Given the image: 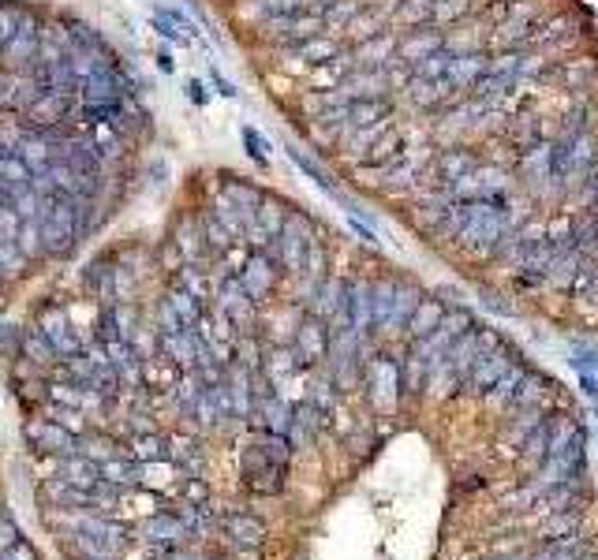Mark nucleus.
<instances>
[{"label": "nucleus", "instance_id": "f257e3e1", "mask_svg": "<svg viewBox=\"0 0 598 560\" xmlns=\"http://www.w3.org/2000/svg\"><path fill=\"white\" fill-rule=\"evenodd\" d=\"M285 127L427 251L598 329L587 0H199Z\"/></svg>", "mask_w": 598, "mask_h": 560}, {"label": "nucleus", "instance_id": "f03ea898", "mask_svg": "<svg viewBox=\"0 0 598 560\" xmlns=\"http://www.w3.org/2000/svg\"><path fill=\"white\" fill-rule=\"evenodd\" d=\"M154 154V109L109 34L57 0H0V310L98 247Z\"/></svg>", "mask_w": 598, "mask_h": 560}, {"label": "nucleus", "instance_id": "7ed1b4c3", "mask_svg": "<svg viewBox=\"0 0 598 560\" xmlns=\"http://www.w3.org/2000/svg\"><path fill=\"white\" fill-rule=\"evenodd\" d=\"M0 560H42L38 549L30 546V538L19 531L15 516L8 512V501H4V490H0Z\"/></svg>", "mask_w": 598, "mask_h": 560}]
</instances>
